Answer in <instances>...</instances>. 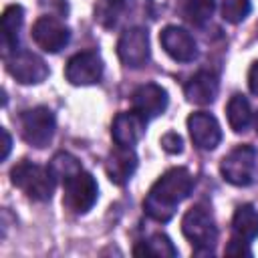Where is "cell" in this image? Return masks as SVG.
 I'll list each match as a JSON object with an SVG mask.
<instances>
[{"instance_id":"1","label":"cell","mask_w":258,"mask_h":258,"mask_svg":"<svg viewBox=\"0 0 258 258\" xmlns=\"http://www.w3.org/2000/svg\"><path fill=\"white\" fill-rule=\"evenodd\" d=\"M194 175L185 167H171L151 185L143 200L145 214L155 222H169L177 206L191 194Z\"/></svg>"},{"instance_id":"2","label":"cell","mask_w":258,"mask_h":258,"mask_svg":"<svg viewBox=\"0 0 258 258\" xmlns=\"http://www.w3.org/2000/svg\"><path fill=\"white\" fill-rule=\"evenodd\" d=\"M153 16L151 0H101L95 8V20L107 28L139 26Z\"/></svg>"},{"instance_id":"3","label":"cell","mask_w":258,"mask_h":258,"mask_svg":"<svg viewBox=\"0 0 258 258\" xmlns=\"http://www.w3.org/2000/svg\"><path fill=\"white\" fill-rule=\"evenodd\" d=\"M12 183L22 189L34 202H48L54 191V175L48 167L36 165L32 161H20L10 171Z\"/></svg>"},{"instance_id":"4","label":"cell","mask_w":258,"mask_h":258,"mask_svg":"<svg viewBox=\"0 0 258 258\" xmlns=\"http://www.w3.org/2000/svg\"><path fill=\"white\" fill-rule=\"evenodd\" d=\"M181 232L194 244L196 254H214V244L218 240V228L212 214L204 206L189 208L181 218Z\"/></svg>"},{"instance_id":"5","label":"cell","mask_w":258,"mask_h":258,"mask_svg":"<svg viewBox=\"0 0 258 258\" xmlns=\"http://www.w3.org/2000/svg\"><path fill=\"white\" fill-rule=\"evenodd\" d=\"M99 198V185L87 171H77L62 181V206L73 214H87Z\"/></svg>"},{"instance_id":"6","label":"cell","mask_w":258,"mask_h":258,"mask_svg":"<svg viewBox=\"0 0 258 258\" xmlns=\"http://www.w3.org/2000/svg\"><path fill=\"white\" fill-rule=\"evenodd\" d=\"M256 159H258V153L252 145H238L222 159L220 163L222 177L228 183L238 185V187H246L254 183L256 171H258Z\"/></svg>"},{"instance_id":"7","label":"cell","mask_w":258,"mask_h":258,"mask_svg":"<svg viewBox=\"0 0 258 258\" xmlns=\"http://www.w3.org/2000/svg\"><path fill=\"white\" fill-rule=\"evenodd\" d=\"M56 129V119L48 107H34L20 115V133L22 139L32 147H46Z\"/></svg>"},{"instance_id":"8","label":"cell","mask_w":258,"mask_h":258,"mask_svg":"<svg viewBox=\"0 0 258 258\" xmlns=\"http://www.w3.org/2000/svg\"><path fill=\"white\" fill-rule=\"evenodd\" d=\"M117 54L125 67L139 69L149 60V34L143 26L125 28L117 40Z\"/></svg>"},{"instance_id":"9","label":"cell","mask_w":258,"mask_h":258,"mask_svg":"<svg viewBox=\"0 0 258 258\" xmlns=\"http://www.w3.org/2000/svg\"><path fill=\"white\" fill-rule=\"evenodd\" d=\"M103 69H105V64H103V58L99 52L83 50L69 58V62L64 67V77L71 85L87 87V85H95L101 81Z\"/></svg>"},{"instance_id":"10","label":"cell","mask_w":258,"mask_h":258,"mask_svg":"<svg viewBox=\"0 0 258 258\" xmlns=\"http://www.w3.org/2000/svg\"><path fill=\"white\" fill-rule=\"evenodd\" d=\"M4 58L8 73L22 85H38L48 77L46 62L30 50H14Z\"/></svg>"},{"instance_id":"11","label":"cell","mask_w":258,"mask_h":258,"mask_svg":"<svg viewBox=\"0 0 258 258\" xmlns=\"http://www.w3.org/2000/svg\"><path fill=\"white\" fill-rule=\"evenodd\" d=\"M32 38L42 50L58 52L69 44L71 30L64 22H60L54 16H40L32 26Z\"/></svg>"},{"instance_id":"12","label":"cell","mask_w":258,"mask_h":258,"mask_svg":"<svg viewBox=\"0 0 258 258\" xmlns=\"http://www.w3.org/2000/svg\"><path fill=\"white\" fill-rule=\"evenodd\" d=\"M167 91L157 83H145L137 87L131 95V109L139 113L143 119L159 117L167 109Z\"/></svg>"},{"instance_id":"13","label":"cell","mask_w":258,"mask_h":258,"mask_svg":"<svg viewBox=\"0 0 258 258\" xmlns=\"http://www.w3.org/2000/svg\"><path fill=\"white\" fill-rule=\"evenodd\" d=\"M159 42L163 50L177 62H191L198 56V44L185 28L165 26L159 32Z\"/></svg>"},{"instance_id":"14","label":"cell","mask_w":258,"mask_h":258,"mask_svg":"<svg viewBox=\"0 0 258 258\" xmlns=\"http://www.w3.org/2000/svg\"><path fill=\"white\" fill-rule=\"evenodd\" d=\"M187 129L191 141L200 149H216L222 141V129L214 115L206 111H196L187 117Z\"/></svg>"},{"instance_id":"15","label":"cell","mask_w":258,"mask_h":258,"mask_svg":"<svg viewBox=\"0 0 258 258\" xmlns=\"http://www.w3.org/2000/svg\"><path fill=\"white\" fill-rule=\"evenodd\" d=\"M145 125H147V119H143L139 113H135L133 109L131 111H125V113H119L115 119H113V125H111V137L115 141V145H121V147H133L145 133Z\"/></svg>"},{"instance_id":"16","label":"cell","mask_w":258,"mask_h":258,"mask_svg":"<svg viewBox=\"0 0 258 258\" xmlns=\"http://www.w3.org/2000/svg\"><path fill=\"white\" fill-rule=\"evenodd\" d=\"M137 169V153L133 151V147H121L117 145L105 159V171L107 177L115 183V185H125L131 175Z\"/></svg>"},{"instance_id":"17","label":"cell","mask_w":258,"mask_h":258,"mask_svg":"<svg viewBox=\"0 0 258 258\" xmlns=\"http://www.w3.org/2000/svg\"><path fill=\"white\" fill-rule=\"evenodd\" d=\"M183 93L189 103L210 105L218 97V79L208 71H200L185 83Z\"/></svg>"},{"instance_id":"18","label":"cell","mask_w":258,"mask_h":258,"mask_svg":"<svg viewBox=\"0 0 258 258\" xmlns=\"http://www.w3.org/2000/svg\"><path fill=\"white\" fill-rule=\"evenodd\" d=\"M24 22V10L18 4H12L2 14V48L4 56L12 54L18 44V30Z\"/></svg>"},{"instance_id":"19","label":"cell","mask_w":258,"mask_h":258,"mask_svg":"<svg viewBox=\"0 0 258 258\" xmlns=\"http://www.w3.org/2000/svg\"><path fill=\"white\" fill-rule=\"evenodd\" d=\"M232 230L234 236L246 242H252L258 238V212L252 204H242L236 208L232 218Z\"/></svg>"},{"instance_id":"20","label":"cell","mask_w":258,"mask_h":258,"mask_svg":"<svg viewBox=\"0 0 258 258\" xmlns=\"http://www.w3.org/2000/svg\"><path fill=\"white\" fill-rule=\"evenodd\" d=\"M226 115H228L230 127L236 133H240V131H246V127L252 121V107H250V103H248V99L244 95H234L228 101Z\"/></svg>"},{"instance_id":"21","label":"cell","mask_w":258,"mask_h":258,"mask_svg":"<svg viewBox=\"0 0 258 258\" xmlns=\"http://www.w3.org/2000/svg\"><path fill=\"white\" fill-rule=\"evenodd\" d=\"M135 256H177V248L165 234H153L151 238L137 242L133 248Z\"/></svg>"},{"instance_id":"22","label":"cell","mask_w":258,"mask_h":258,"mask_svg":"<svg viewBox=\"0 0 258 258\" xmlns=\"http://www.w3.org/2000/svg\"><path fill=\"white\" fill-rule=\"evenodd\" d=\"M216 0H185L183 2V16L194 26H204L210 16L214 14Z\"/></svg>"},{"instance_id":"23","label":"cell","mask_w":258,"mask_h":258,"mask_svg":"<svg viewBox=\"0 0 258 258\" xmlns=\"http://www.w3.org/2000/svg\"><path fill=\"white\" fill-rule=\"evenodd\" d=\"M48 169H50V173L54 175V179H62V181H64L69 175L81 171L83 167H81V161H79L77 157H73L71 153L60 151V153H56V155L50 159Z\"/></svg>"},{"instance_id":"24","label":"cell","mask_w":258,"mask_h":258,"mask_svg":"<svg viewBox=\"0 0 258 258\" xmlns=\"http://www.w3.org/2000/svg\"><path fill=\"white\" fill-rule=\"evenodd\" d=\"M250 0H222V18L226 22L238 24L250 14Z\"/></svg>"},{"instance_id":"25","label":"cell","mask_w":258,"mask_h":258,"mask_svg":"<svg viewBox=\"0 0 258 258\" xmlns=\"http://www.w3.org/2000/svg\"><path fill=\"white\" fill-rule=\"evenodd\" d=\"M159 143H161L163 151H167V153H171V155H175V153H181V151H183V139H181L175 131L165 133V135L159 139Z\"/></svg>"},{"instance_id":"26","label":"cell","mask_w":258,"mask_h":258,"mask_svg":"<svg viewBox=\"0 0 258 258\" xmlns=\"http://www.w3.org/2000/svg\"><path fill=\"white\" fill-rule=\"evenodd\" d=\"M248 244H250V242L240 240V238L234 236V238L228 242V246H226V254H230V256H252V250L248 248Z\"/></svg>"},{"instance_id":"27","label":"cell","mask_w":258,"mask_h":258,"mask_svg":"<svg viewBox=\"0 0 258 258\" xmlns=\"http://www.w3.org/2000/svg\"><path fill=\"white\" fill-rule=\"evenodd\" d=\"M248 87L254 95H258V60L252 62V67L248 71Z\"/></svg>"},{"instance_id":"28","label":"cell","mask_w":258,"mask_h":258,"mask_svg":"<svg viewBox=\"0 0 258 258\" xmlns=\"http://www.w3.org/2000/svg\"><path fill=\"white\" fill-rule=\"evenodd\" d=\"M2 139H4V143H2V159H6L10 149H12V137H10V133L6 129H2Z\"/></svg>"},{"instance_id":"29","label":"cell","mask_w":258,"mask_h":258,"mask_svg":"<svg viewBox=\"0 0 258 258\" xmlns=\"http://www.w3.org/2000/svg\"><path fill=\"white\" fill-rule=\"evenodd\" d=\"M254 127H256V133H258V113H256V117H254Z\"/></svg>"}]
</instances>
